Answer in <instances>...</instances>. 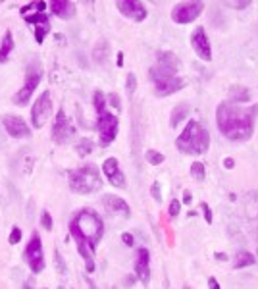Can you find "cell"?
Wrapping results in <instances>:
<instances>
[{
	"instance_id": "ba28073f",
	"label": "cell",
	"mask_w": 258,
	"mask_h": 289,
	"mask_svg": "<svg viewBox=\"0 0 258 289\" xmlns=\"http://www.w3.org/2000/svg\"><path fill=\"white\" fill-rule=\"evenodd\" d=\"M96 129H98V137H100V144L108 147L110 143H114V139L118 137V129H120V120L118 116L112 112H100L96 118Z\"/></svg>"
},
{
	"instance_id": "2e32d148",
	"label": "cell",
	"mask_w": 258,
	"mask_h": 289,
	"mask_svg": "<svg viewBox=\"0 0 258 289\" xmlns=\"http://www.w3.org/2000/svg\"><path fill=\"white\" fill-rule=\"evenodd\" d=\"M102 172H104V175L108 177V182L112 183L114 187H120V189H124L125 187V175H124V172L120 170L118 158H114V156L106 158L104 164H102Z\"/></svg>"
},
{
	"instance_id": "7dc6e473",
	"label": "cell",
	"mask_w": 258,
	"mask_h": 289,
	"mask_svg": "<svg viewBox=\"0 0 258 289\" xmlns=\"http://www.w3.org/2000/svg\"><path fill=\"white\" fill-rule=\"evenodd\" d=\"M214 257H216L218 260H222V262H226V260H228V255H226V252H214Z\"/></svg>"
},
{
	"instance_id": "5bb4252c",
	"label": "cell",
	"mask_w": 258,
	"mask_h": 289,
	"mask_svg": "<svg viewBox=\"0 0 258 289\" xmlns=\"http://www.w3.org/2000/svg\"><path fill=\"white\" fill-rule=\"evenodd\" d=\"M118 12L124 16V18H129L133 21H144L146 19V6L139 0H120L118 4Z\"/></svg>"
},
{
	"instance_id": "d6a6232c",
	"label": "cell",
	"mask_w": 258,
	"mask_h": 289,
	"mask_svg": "<svg viewBox=\"0 0 258 289\" xmlns=\"http://www.w3.org/2000/svg\"><path fill=\"white\" fill-rule=\"evenodd\" d=\"M125 91H127V95L133 96L135 91H137V77L135 74H127V79H125Z\"/></svg>"
},
{
	"instance_id": "836d02e7",
	"label": "cell",
	"mask_w": 258,
	"mask_h": 289,
	"mask_svg": "<svg viewBox=\"0 0 258 289\" xmlns=\"http://www.w3.org/2000/svg\"><path fill=\"white\" fill-rule=\"evenodd\" d=\"M21 228H18V226H14L12 228V231H10V237H8V243L10 245H18L19 241H21Z\"/></svg>"
},
{
	"instance_id": "8fae6325",
	"label": "cell",
	"mask_w": 258,
	"mask_h": 289,
	"mask_svg": "<svg viewBox=\"0 0 258 289\" xmlns=\"http://www.w3.org/2000/svg\"><path fill=\"white\" fill-rule=\"evenodd\" d=\"M202 10H204V4L197 2V0H193V2H179V4L173 6L172 19L175 23H179V25H187V23H191V21H195V19L201 16Z\"/></svg>"
},
{
	"instance_id": "7bdbcfd3",
	"label": "cell",
	"mask_w": 258,
	"mask_h": 289,
	"mask_svg": "<svg viewBox=\"0 0 258 289\" xmlns=\"http://www.w3.org/2000/svg\"><path fill=\"white\" fill-rule=\"evenodd\" d=\"M208 289H222L220 283H218V279L214 278V276H210V278H208Z\"/></svg>"
},
{
	"instance_id": "ffe728a7",
	"label": "cell",
	"mask_w": 258,
	"mask_h": 289,
	"mask_svg": "<svg viewBox=\"0 0 258 289\" xmlns=\"http://www.w3.org/2000/svg\"><path fill=\"white\" fill-rule=\"evenodd\" d=\"M156 64L166 67V69H170L173 74H179V67H181L179 58L175 56L173 52H170V50H160V52L156 54Z\"/></svg>"
},
{
	"instance_id": "bcb514c9",
	"label": "cell",
	"mask_w": 258,
	"mask_h": 289,
	"mask_svg": "<svg viewBox=\"0 0 258 289\" xmlns=\"http://www.w3.org/2000/svg\"><path fill=\"white\" fill-rule=\"evenodd\" d=\"M116 64H118V67L124 66V52H122V50H120V52H118V56H116Z\"/></svg>"
},
{
	"instance_id": "1f68e13d",
	"label": "cell",
	"mask_w": 258,
	"mask_h": 289,
	"mask_svg": "<svg viewBox=\"0 0 258 289\" xmlns=\"http://www.w3.org/2000/svg\"><path fill=\"white\" fill-rule=\"evenodd\" d=\"M48 33H50V23L35 27V41H37V45H43V41H45V37H47Z\"/></svg>"
},
{
	"instance_id": "7c38bea8",
	"label": "cell",
	"mask_w": 258,
	"mask_h": 289,
	"mask_svg": "<svg viewBox=\"0 0 258 289\" xmlns=\"http://www.w3.org/2000/svg\"><path fill=\"white\" fill-rule=\"evenodd\" d=\"M189 41H191V47H193V50L197 52V56L201 58L202 62H210L212 47H210V41H208V35H206V29L197 27L191 33Z\"/></svg>"
},
{
	"instance_id": "d4e9b609",
	"label": "cell",
	"mask_w": 258,
	"mask_h": 289,
	"mask_svg": "<svg viewBox=\"0 0 258 289\" xmlns=\"http://www.w3.org/2000/svg\"><path fill=\"white\" fill-rule=\"evenodd\" d=\"M95 151V143L89 139V137H83V139H79L76 144V153L79 156H89V154Z\"/></svg>"
},
{
	"instance_id": "83f0119b",
	"label": "cell",
	"mask_w": 258,
	"mask_h": 289,
	"mask_svg": "<svg viewBox=\"0 0 258 289\" xmlns=\"http://www.w3.org/2000/svg\"><path fill=\"white\" fill-rule=\"evenodd\" d=\"M93 104H95L96 114H100V112L106 110V95L100 89H96L95 93H93Z\"/></svg>"
},
{
	"instance_id": "4dcf8cb0",
	"label": "cell",
	"mask_w": 258,
	"mask_h": 289,
	"mask_svg": "<svg viewBox=\"0 0 258 289\" xmlns=\"http://www.w3.org/2000/svg\"><path fill=\"white\" fill-rule=\"evenodd\" d=\"M54 266H56L60 276H66L67 274V266L66 262H64V259H62V255H60V250H54Z\"/></svg>"
},
{
	"instance_id": "ac0fdd59",
	"label": "cell",
	"mask_w": 258,
	"mask_h": 289,
	"mask_svg": "<svg viewBox=\"0 0 258 289\" xmlns=\"http://www.w3.org/2000/svg\"><path fill=\"white\" fill-rule=\"evenodd\" d=\"M104 208L110 214H116V216H122V218H129L131 216V208L129 204L122 199V197H116V195H104Z\"/></svg>"
},
{
	"instance_id": "e0dca14e",
	"label": "cell",
	"mask_w": 258,
	"mask_h": 289,
	"mask_svg": "<svg viewBox=\"0 0 258 289\" xmlns=\"http://www.w3.org/2000/svg\"><path fill=\"white\" fill-rule=\"evenodd\" d=\"M245 218L258 239V191H250L245 197Z\"/></svg>"
},
{
	"instance_id": "ab89813d",
	"label": "cell",
	"mask_w": 258,
	"mask_h": 289,
	"mask_svg": "<svg viewBox=\"0 0 258 289\" xmlns=\"http://www.w3.org/2000/svg\"><path fill=\"white\" fill-rule=\"evenodd\" d=\"M122 241H124V245H127V247H133L135 245V237L131 233H122Z\"/></svg>"
},
{
	"instance_id": "52a82bcc",
	"label": "cell",
	"mask_w": 258,
	"mask_h": 289,
	"mask_svg": "<svg viewBox=\"0 0 258 289\" xmlns=\"http://www.w3.org/2000/svg\"><path fill=\"white\" fill-rule=\"evenodd\" d=\"M23 260L27 262L29 270L33 274H41L45 270V250H43V241L39 233H33L31 239H29L27 247L23 250Z\"/></svg>"
},
{
	"instance_id": "681fc988",
	"label": "cell",
	"mask_w": 258,
	"mask_h": 289,
	"mask_svg": "<svg viewBox=\"0 0 258 289\" xmlns=\"http://www.w3.org/2000/svg\"><path fill=\"white\" fill-rule=\"evenodd\" d=\"M23 289H33V287H31V283H29V281H25V283H23Z\"/></svg>"
},
{
	"instance_id": "8d00e7d4",
	"label": "cell",
	"mask_w": 258,
	"mask_h": 289,
	"mask_svg": "<svg viewBox=\"0 0 258 289\" xmlns=\"http://www.w3.org/2000/svg\"><path fill=\"white\" fill-rule=\"evenodd\" d=\"M151 195L156 202H162V187H160V182H154L153 187H151Z\"/></svg>"
},
{
	"instance_id": "f35d334b",
	"label": "cell",
	"mask_w": 258,
	"mask_h": 289,
	"mask_svg": "<svg viewBox=\"0 0 258 289\" xmlns=\"http://www.w3.org/2000/svg\"><path fill=\"white\" fill-rule=\"evenodd\" d=\"M108 102L114 106L116 110H120V108H122V104H120V96L116 95V93H110V95H108Z\"/></svg>"
},
{
	"instance_id": "9a60e30c",
	"label": "cell",
	"mask_w": 258,
	"mask_h": 289,
	"mask_svg": "<svg viewBox=\"0 0 258 289\" xmlns=\"http://www.w3.org/2000/svg\"><path fill=\"white\" fill-rule=\"evenodd\" d=\"M135 276L139 278V281H143L144 285L151 281V250L146 247L137 249V257H135Z\"/></svg>"
},
{
	"instance_id": "30bf717a",
	"label": "cell",
	"mask_w": 258,
	"mask_h": 289,
	"mask_svg": "<svg viewBox=\"0 0 258 289\" xmlns=\"http://www.w3.org/2000/svg\"><path fill=\"white\" fill-rule=\"evenodd\" d=\"M50 114H52V96H50V91H43L31 108V125L35 129H41L47 124Z\"/></svg>"
},
{
	"instance_id": "c3c4849f",
	"label": "cell",
	"mask_w": 258,
	"mask_h": 289,
	"mask_svg": "<svg viewBox=\"0 0 258 289\" xmlns=\"http://www.w3.org/2000/svg\"><path fill=\"white\" fill-rule=\"evenodd\" d=\"M31 8H35V2H29V4H25L23 8H21V14H25V12H29Z\"/></svg>"
},
{
	"instance_id": "60d3db41",
	"label": "cell",
	"mask_w": 258,
	"mask_h": 289,
	"mask_svg": "<svg viewBox=\"0 0 258 289\" xmlns=\"http://www.w3.org/2000/svg\"><path fill=\"white\" fill-rule=\"evenodd\" d=\"M230 6L235 10H243V8H249L250 2H230Z\"/></svg>"
},
{
	"instance_id": "f1b7e54d",
	"label": "cell",
	"mask_w": 258,
	"mask_h": 289,
	"mask_svg": "<svg viewBox=\"0 0 258 289\" xmlns=\"http://www.w3.org/2000/svg\"><path fill=\"white\" fill-rule=\"evenodd\" d=\"M25 23H31V25H48L50 21H48V16L47 14H39V12H35V14H31V16H25Z\"/></svg>"
},
{
	"instance_id": "ee69618b",
	"label": "cell",
	"mask_w": 258,
	"mask_h": 289,
	"mask_svg": "<svg viewBox=\"0 0 258 289\" xmlns=\"http://www.w3.org/2000/svg\"><path fill=\"white\" fill-rule=\"evenodd\" d=\"M47 2H43V0H41V2H35V10H37L39 14H45V10H47Z\"/></svg>"
},
{
	"instance_id": "603a6c76",
	"label": "cell",
	"mask_w": 258,
	"mask_h": 289,
	"mask_svg": "<svg viewBox=\"0 0 258 289\" xmlns=\"http://www.w3.org/2000/svg\"><path fill=\"white\" fill-rule=\"evenodd\" d=\"M187 116H189V104H187V102H179V104H175V108L172 110V116H170V125L175 129L177 125L181 124L183 120H187Z\"/></svg>"
},
{
	"instance_id": "484cf974",
	"label": "cell",
	"mask_w": 258,
	"mask_h": 289,
	"mask_svg": "<svg viewBox=\"0 0 258 289\" xmlns=\"http://www.w3.org/2000/svg\"><path fill=\"white\" fill-rule=\"evenodd\" d=\"M93 58H95L98 64H106L108 60V43L106 41H100L95 47V52H93Z\"/></svg>"
},
{
	"instance_id": "8992f818",
	"label": "cell",
	"mask_w": 258,
	"mask_h": 289,
	"mask_svg": "<svg viewBox=\"0 0 258 289\" xmlns=\"http://www.w3.org/2000/svg\"><path fill=\"white\" fill-rule=\"evenodd\" d=\"M41 79H43V66H41V62L39 60H31L25 67V81H23V85L19 89L18 93L14 95V104L16 106H25L29 104V100H31V96L35 93V89L39 87L41 83Z\"/></svg>"
},
{
	"instance_id": "f546056e",
	"label": "cell",
	"mask_w": 258,
	"mask_h": 289,
	"mask_svg": "<svg viewBox=\"0 0 258 289\" xmlns=\"http://www.w3.org/2000/svg\"><path fill=\"white\" fill-rule=\"evenodd\" d=\"M144 158H146V162L151 164V166H160L166 160V156L162 153H158V151H154V149H149L144 153Z\"/></svg>"
},
{
	"instance_id": "f907efd6",
	"label": "cell",
	"mask_w": 258,
	"mask_h": 289,
	"mask_svg": "<svg viewBox=\"0 0 258 289\" xmlns=\"http://www.w3.org/2000/svg\"><path fill=\"white\" fill-rule=\"evenodd\" d=\"M56 289H66V285H58Z\"/></svg>"
},
{
	"instance_id": "d590c367",
	"label": "cell",
	"mask_w": 258,
	"mask_h": 289,
	"mask_svg": "<svg viewBox=\"0 0 258 289\" xmlns=\"http://www.w3.org/2000/svg\"><path fill=\"white\" fill-rule=\"evenodd\" d=\"M179 210H181V202L177 201V199H173V201L170 202V208H168L170 218H177V216H179Z\"/></svg>"
},
{
	"instance_id": "44dd1931",
	"label": "cell",
	"mask_w": 258,
	"mask_h": 289,
	"mask_svg": "<svg viewBox=\"0 0 258 289\" xmlns=\"http://www.w3.org/2000/svg\"><path fill=\"white\" fill-rule=\"evenodd\" d=\"M250 100V91L243 85H233L230 87V102L233 104H243Z\"/></svg>"
},
{
	"instance_id": "7402d4cb",
	"label": "cell",
	"mask_w": 258,
	"mask_h": 289,
	"mask_svg": "<svg viewBox=\"0 0 258 289\" xmlns=\"http://www.w3.org/2000/svg\"><path fill=\"white\" fill-rule=\"evenodd\" d=\"M256 262L254 259V255L249 252V250H237L235 252V257H233V268L235 270H241V268H249Z\"/></svg>"
},
{
	"instance_id": "b9f144b4",
	"label": "cell",
	"mask_w": 258,
	"mask_h": 289,
	"mask_svg": "<svg viewBox=\"0 0 258 289\" xmlns=\"http://www.w3.org/2000/svg\"><path fill=\"white\" fill-rule=\"evenodd\" d=\"M224 168H226V170H233V168H235V160H233L231 156L224 158Z\"/></svg>"
},
{
	"instance_id": "6da1fadb",
	"label": "cell",
	"mask_w": 258,
	"mask_h": 289,
	"mask_svg": "<svg viewBox=\"0 0 258 289\" xmlns=\"http://www.w3.org/2000/svg\"><path fill=\"white\" fill-rule=\"evenodd\" d=\"M258 106H241L222 102L216 108V125L220 133L230 141H249L254 133V118Z\"/></svg>"
},
{
	"instance_id": "3957f363",
	"label": "cell",
	"mask_w": 258,
	"mask_h": 289,
	"mask_svg": "<svg viewBox=\"0 0 258 289\" xmlns=\"http://www.w3.org/2000/svg\"><path fill=\"white\" fill-rule=\"evenodd\" d=\"M175 147L181 151L183 154H195L201 156L208 151L210 147V133L208 129L197 122V120H189L181 135L175 139Z\"/></svg>"
},
{
	"instance_id": "e575fe53",
	"label": "cell",
	"mask_w": 258,
	"mask_h": 289,
	"mask_svg": "<svg viewBox=\"0 0 258 289\" xmlns=\"http://www.w3.org/2000/svg\"><path fill=\"white\" fill-rule=\"evenodd\" d=\"M41 226H43L47 231L52 230V216H50V212L48 210H43V214H41Z\"/></svg>"
},
{
	"instance_id": "f6af8a7d",
	"label": "cell",
	"mask_w": 258,
	"mask_h": 289,
	"mask_svg": "<svg viewBox=\"0 0 258 289\" xmlns=\"http://www.w3.org/2000/svg\"><path fill=\"white\" fill-rule=\"evenodd\" d=\"M191 201H193V193L191 191H185L183 193V204H191Z\"/></svg>"
},
{
	"instance_id": "7a4b0ae2",
	"label": "cell",
	"mask_w": 258,
	"mask_h": 289,
	"mask_svg": "<svg viewBox=\"0 0 258 289\" xmlns=\"http://www.w3.org/2000/svg\"><path fill=\"white\" fill-rule=\"evenodd\" d=\"M69 233H77L79 237H83L91 250L95 252L98 243L104 237V222L91 208H83L69 222Z\"/></svg>"
},
{
	"instance_id": "5b68a950",
	"label": "cell",
	"mask_w": 258,
	"mask_h": 289,
	"mask_svg": "<svg viewBox=\"0 0 258 289\" xmlns=\"http://www.w3.org/2000/svg\"><path fill=\"white\" fill-rule=\"evenodd\" d=\"M149 76L153 79L154 83V93L158 96H170L177 91H181L183 87L187 85V79L181 77L179 74H173L166 67L154 64L151 69H149Z\"/></svg>"
},
{
	"instance_id": "9c48e42d",
	"label": "cell",
	"mask_w": 258,
	"mask_h": 289,
	"mask_svg": "<svg viewBox=\"0 0 258 289\" xmlns=\"http://www.w3.org/2000/svg\"><path fill=\"white\" fill-rule=\"evenodd\" d=\"M76 135V125L73 122L66 116L64 110H58L56 118H54V124H52V131L50 137L56 144H66L67 141H71V137Z\"/></svg>"
},
{
	"instance_id": "cb8c5ba5",
	"label": "cell",
	"mask_w": 258,
	"mask_h": 289,
	"mask_svg": "<svg viewBox=\"0 0 258 289\" xmlns=\"http://www.w3.org/2000/svg\"><path fill=\"white\" fill-rule=\"evenodd\" d=\"M12 50H14V35H12V31H6L2 37V43H0V64L8 62Z\"/></svg>"
},
{
	"instance_id": "d6986e66",
	"label": "cell",
	"mask_w": 258,
	"mask_h": 289,
	"mask_svg": "<svg viewBox=\"0 0 258 289\" xmlns=\"http://www.w3.org/2000/svg\"><path fill=\"white\" fill-rule=\"evenodd\" d=\"M48 8L60 19H71L76 16V4L69 0H54L48 4Z\"/></svg>"
},
{
	"instance_id": "4316f807",
	"label": "cell",
	"mask_w": 258,
	"mask_h": 289,
	"mask_svg": "<svg viewBox=\"0 0 258 289\" xmlns=\"http://www.w3.org/2000/svg\"><path fill=\"white\" fill-rule=\"evenodd\" d=\"M189 172H191V177H195L197 182H204L206 179V166L202 162H193Z\"/></svg>"
},
{
	"instance_id": "74e56055",
	"label": "cell",
	"mask_w": 258,
	"mask_h": 289,
	"mask_svg": "<svg viewBox=\"0 0 258 289\" xmlns=\"http://www.w3.org/2000/svg\"><path fill=\"white\" fill-rule=\"evenodd\" d=\"M201 210H202V216H204V220L206 224H212L214 222V216H212V208L206 204V202H201Z\"/></svg>"
},
{
	"instance_id": "277c9868",
	"label": "cell",
	"mask_w": 258,
	"mask_h": 289,
	"mask_svg": "<svg viewBox=\"0 0 258 289\" xmlns=\"http://www.w3.org/2000/svg\"><path fill=\"white\" fill-rule=\"evenodd\" d=\"M67 179H69V189L77 195H93L100 191L102 187L100 172L93 164H85L77 170H71Z\"/></svg>"
},
{
	"instance_id": "4fadbf2b",
	"label": "cell",
	"mask_w": 258,
	"mask_h": 289,
	"mask_svg": "<svg viewBox=\"0 0 258 289\" xmlns=\"http://www.w3.org/2000/svg\"><path fill=\"white\" fill-rule=\"evenodd\" d=\"M2 124H4L10 137H14V139H29L31 137V129L21 116L6 114L2 118Z\"/></svg>"
}]
</instances>
